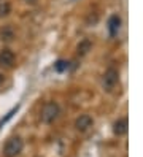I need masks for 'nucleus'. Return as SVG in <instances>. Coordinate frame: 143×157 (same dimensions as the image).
<instances>
[{
    "mask_svg": "<svg viewBox=\"0 0 143 157\" xmlns=\"http://www.w3.org/2000/svg\"><path fill=\"white\" fill-rule=\"evenodd\" d=\"M59 113H61L59 105H57L56 101H48V103H45L43 108H42L40 119H42V122H45V124H51L54 119L59 116Z\"/></svg>",
    "mask_w": 143,
    "mask_h": 157,
    "instance_id": "1",
    "label": "nucleus"
},
{
    "mask_svg": "<svg viewBox=\"0 0 143 157\" xmlns=\"http://www.w3.org/2000/svg\"><path fill=\"white\" fill-rule=\"evenodd\" d=\"M24 143L19 136H13L5 143L3 146V157H16L22 152Z\"/></svg>",
    "mask_w": 143,
    "mask_h": 157,
    "instance_id": "2",
    "label": "nucleus"
},
{
    "mask_svg": "<svg viewBox=\"0 0 143 157\" xmlns=\"http://www.w3.org/2000/svg\"><path fill=\"white\" fill-rule=\"evenodd\" d=\"M118 79H119V73L116 68L110 67L107 71L103 73V78H102V87L107 90V92H111L114 89V86L118 84Z\"/></svg>",
    "mask_w": 143,
    "mask_h": 157,
    "instance_id": "3",
    "label": "nucleus"
},
{
    "mask_svg": "<svg viewBox=\"0 0 143 157\" xmlns=\"http://www.w3.org/2000/svg\"><path fill=\"white\" fill-rule=\"evenodd\" d=\"M14 63V52L11 49H3L0 51V67L10 68Z\"/></svg>",
    "mask_w": 143,
    "mask_h": 157,
    "instance_id": "4",
    "label": "nucleus"
},
{
    "mask_svg": "<svg viewBox=\"0 0 143 157\" xmlns=\"http://www.w3.org/2000/svg\"><path fill=\"white\" fill-rule=\"evenodd\" d=\"M91 125H92V117L89 114H81L75 121V127H76V130H80V132H86Z\"/></svg>",
    "mask_w": 143,
    "mask_h": 157,
    "instance_id": "5",
    "label": "nucleus"
},
{
    "mask_svg": "<svg viewBox=\"0 0 143 157\" xmlns=\"http://www.w3.org/2000/svg\"><path fill=\"white\" fill-rule=\"evenodd\" d=\"M119 27H121V17L118 14H113L110 19H108V30H110V35H116L119 32Z\"/></svg>",
    "mask_w": 143,
    "mask_h": 157,
    "instance_id": "6",
    "label": "nucleus"
},
{
    "mask_svg": "<svg viewBox=\"0 0 143 157\" xmlns=\"http://www.w3.org/2000/svg\"><path fill=\"white\" fill-rule=\"evenodd\" d=\"M113 132H114V135H118V136L126 133L127 132V121L126 119H118V121L114 122V125H113Z\"/></svg>",
    "mask_w": 143,
    "mask_h": 157,
    "instance_id": "7",
    "label": "nucleus"
},
{
    "mask_svg": "<svg viewBox=\"0 0 143 157\" xmlns=\"http://www.w3.org/2000/svg\"><path fill=\"white\" fill-rule=\"evenodd\" d=\"M91 41L89 40H83L80 44H78V51H76V52H78V56H84V54H88V51L91 49Z\"/></svg>",
    "mask_w": 143,
    "mask_h": 157,
    "instance_id": "8",
    "label": "nucleus"
},
{
    "mask_svg": "<svg viewBox=\"0 0 143 157\" xmlns=\"http://www.w3.org/2000/svg\"><path fill=\"white\" fill-rule=\"evenodd\" d=\"M13 36H14V32L13 29L10 25H5L3 29H2V40L5 41H10V40H13Z\"/></svg>",
    "mask_w": 143,
    "mask_h": 157,
    "instance_id": "9",
    "label": "nucleus"
},
{
    "mask_svg": "<svg viewBox=\"0 0 143 157\" xmlns=\"http://www.w3.org/2000/svg\"><path fill=\"white\" fill-rule=\"evenodd\" d=\"M11 13V5L8 2H0V17H5Z\"/></svg>",
    "mask_w": 143,
    "mask_h": 157,
    "instance_id": "10",
    "label": "nucleus"
},
{
    "mask_svg": "<svg viewBox=\"0 0 143 157\" xmlns=\"http://www.w3.org/2000/svg\"><path fill=\"white\" fill-rule=\"evenodd\" d=\"M54 68H56V71H64V70H67L69 68V62H65V60H57L56 63H54Z\"/></svg>",
    "mask_w": 143,
    "mask_h": 157,
    "instance_id": "11",
    "label": "nucleus"
},
{
    "mask_svg": "<svg viewBox=\"0 0 143 157\" xmlns=\"http://www.w3.org/2000/svg\"><path fill=\"white\" fill-rule=\"evenodd\" d=\"M18 109H19V106H16V108H13V109H11V111H10V113H8V114H6V116H5V117L2 119V121H0V127H2V125H3L5 122H8V121H10V119H11V117H13V116L16 114V111H18Z\"/></svg>",
    "mask_w": 143,
    "mask_h": 157,
    "instance_id": "12",
    "label": "nucleus"
},
{
    "mask_svg": "<svg viewBox=\"0 0 143 157\" xmlns=\"http://www.w3.org/2000/svg\"><path fill=\"white\" fill-rule=\"evenodd\" d=\"M3 81H5V76H3V75H0V87L3 86Z\"/></svg>",
    "mask_w": 143,
    "mask_h": 157,
    "instance_id": "13",
    "label": "nucleus"
},
{
    "mask_svg": "<svg viewBox=\"0 0 143 157\" xmlns=\"http://www.w3.org/2000/svg\"><path fill=\"white\" fill-rule=\"evenodd\" d=\"M24 2H27V3H35V0H24Z\"/></svg>",
    "mask_w": 143,
    "mask_h": 157,
    "instance_id": "14",
    "label": "nucleus"
}]
</instances>
